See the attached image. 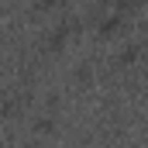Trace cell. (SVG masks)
<instances>
[{
  "mask_svg": "<svg viewBox=\"0 0 148 148\" xmlns=\"http://www.w3.org/2000/svg\"><path fill=\"white\" fill-rule=\"evenodd\" d=\"M66 38H69V31H66V28H52V31L45 35V48L59 52V48H66Z\"/></svg>",
  "mask_w": 148,
  "mask_h": 148,
  "instance_id": "cell-1",
  "label": "cell"
}]
</instances>
